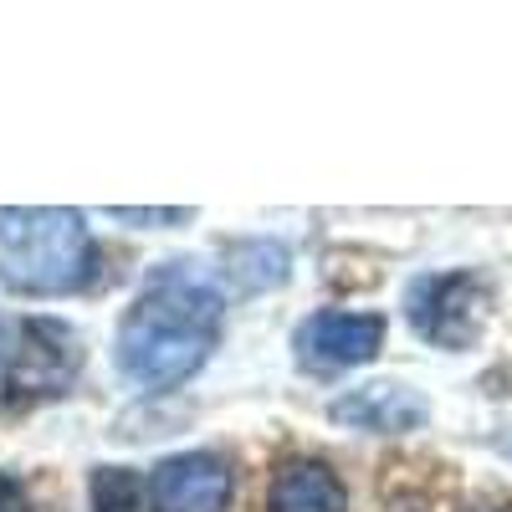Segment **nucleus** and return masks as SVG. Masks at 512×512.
Returning <instances> with one entry per match:
<instances>
[{"label":"nucleus","instance_id":"f257e3e1","mask_svg":"<svg viewBox=\"0 0 512 512\" xmlns=\"http://www.w3.org/2000/svg\"><path fill=\"white\" fill-rule=\"evenodd\" d=\"M226 297L195 262L159 267L118 323V369L144 390L185 384L221 338Z\"/></svg>","mask_w":512,"mask_h":512},{"label":"nucleus","instance_id":"f03ea898","mask_svg":"<svg viewBox=\"0 0 512 512\" xmlns=\"http://www.w3.org/2000/svg\"><path fill=\"white\" fill-rule=\"evenodd\" d=\"M93 272V236L77 210L6 205L0 210V282L21 297H62Z\"/></svg>","mask_w":512,"mask_h":512},{"label":"nucleus","instance_id":"7ed1b4c3","mask_svg":"<svg viewBox=\"0 0 512 512\" xmlns=\"http://www.w3.org/2000/svg\"><path fill=\"white\" fill-rule=\"evenodd\" d=\"M487 303H492V287L477 272H436V277L410 282L405 318L425 344L472 349L482 338V323H487Z\"/></svg>","mask_w":512,"mask_h":512},{"label":"nucleus","instance_id":"20e7f679","mask_svg":"<svg viewBox=\"0 0 512 512\" xmlns=\"http://www.w3.org/2000/svg\"><path fill=\"white\" fill-rule=\"evenodd\" d=\"M77 369H82V338L62 318H26L6 359V395L21 405L57 400L72 390Z\"/></svg>","mask_w":512,"mask_h":512},{"label":"nucleus","instance_id":"39448f33","mask_svg":"<svg viewBox=\"0 0 512 512\" xmlns=\"http://www.w3.org/2000/svg\"><path fill=\"white\" fill-rule=\"evenodd\" d=\"M292 349L303 369H354L369 364L384 349V318L379 313H344V308H328L297 323L292 333Z\"/></svg>","mask_w":512,"mask_h":512},{"label":"nucleus","instance_id":"423d86ee","mask_svg":"<svg viewBox=\"0 0 512 512\" xmlns=\"http://www.w3.org/2000/svg\"><path fill=\"white\" fill-rule=\"evenodd\" d=\"M159 512H226L231 507V466L216 451H180L149 472Z\"/></svg>","mask_w":512,"mask_h":512},{"label":"nucleus","instance_id":"0eeeda50","mask_svg":"<svg viewBox=\"0 0 512 512\" xmlns=\"http://www.w3.org/2000/svg\"><path fill=\"white\" fill-rule=\"evenodd\" d=\"M338 425H349V431H369V436H405L415 431V425H425V415H431V405H425L420 390H410V384H359V390L338 395L333 410H328Z\"/></svg>","mask_w":512,"mask_h":512},{"label":"nucleus","instance_id":"6e6552de","mask_svg":"<svg viewBox=\"0 0 512 512\" xmlns=\"http://www.w3.org/2000/svg\"><path fill=\"white\" fill-rule=\"evenodd\" d=\"M272 512H349V492L328 461H287L272 482Z\"/></svg>","mask_w":512,"mask_h":512},{"label":"nucleus","instance_id":"1a4fd4ad","mask_svg":"<svg viewBox=\"0 0 512 512\" xmlns=\"http://www.w3.org/2000/svg\"><path fill=\"white\" fill-rule=\"evenodd\" d=\"M93 512H159L149 477L134 466H98L93 472Z\"/></svg>","mask_w":512,"mask_h":512},{"label":"nucleus","instance_id":"9d476101","mask_svg":"<svg viewBox=\"0 0 512 512\" xmlns=\"http://www.w3.org/2000/svg\"><path fill=\"white\" fill-rule=\"evenodd\" d=\"M0 512H31V502H26V487H21L11 472H0Z\"/></svg>","mask_w":512,"mask_h":512},{"label":"nucleus","instance_id":"9b49d317","mask_svg":"<svg viewBox=\"0 0 512 512\" xmlns=\"http://www.w3.org/2000/svg\"><path fill=\"white\" fill-rule=\"evenodd\" d=\"M502 456H512V436H507V441H502Z\"/></svg>","mask_w":512,"mask_h":512}]
</instances>
